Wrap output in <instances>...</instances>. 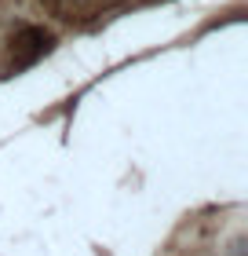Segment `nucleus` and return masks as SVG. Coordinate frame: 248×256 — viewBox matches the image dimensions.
<instances>
[{
  "label": "nucleus",
  "instance_id": "obj_1",
  "mask_svg": "<svg viewBox=\"0 0 248 256\" xmlns=\"http://www.w3.org/2000/svg\"><path fill=\"white\" fill-rule=\"evenodd\" d=\"M48 48H51V37L37 26H26V30H18L15 37H11V59H15V66L37 62Z\"/></svg>",
  "mask_w": 248,
  "mask_h": 256
}]
</instances>
